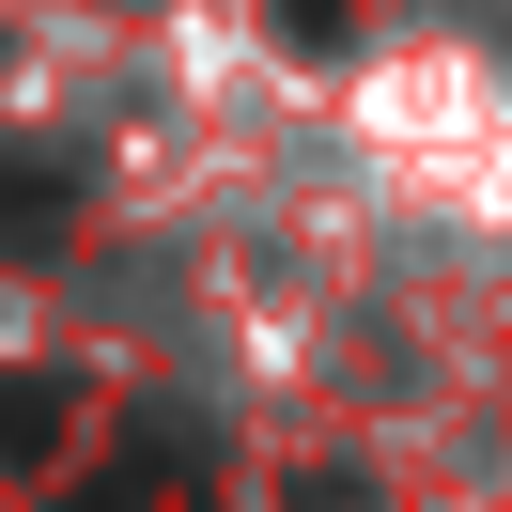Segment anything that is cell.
Returning <instances> with one entry per match:
<instances>
[{
  "mask_svg": "<svg viewBox=\"0 0 512 512\" xmlns=\"http://www.w3.org/2000/svg\"><path fill=\"white\" fill-rule=\"evenodd\" d=\"M78 218V187H63V156H32V140H0V249H47V233Z\"/></svg>",
  "mask_w": 512,
  "mask_h": 512,
  "instance_id": "6da1fadb",
  "label": "cell"
},
{
  "mask_svg": "<svg viewBox=\"0 0 512 512\" xmlns=\"http://www.w3.org/2000/svg\"><path fill=\"white\" fill-rule=\"evenodd\" d=\"M78 512H187V435L156 419V435H140V450H125V466H109Z\"/></svg>",
  "mask_w": 512,
  "mask_h": 512,
  "instance_id": "7a4b0ae2",
  "label": "cell"
},
{
  "mask_svg": "<svg viewBox=\"0 0 512 512\" xmlns=\"http://www.w3.org/2000/svg\"><path fill=\"white\" fill-rule=\"evenodd\" d=\"M63 419H78L63 373H0V466H47V450H63Z\"/></svg>",
  "mask_w": 512,
  "mask_h": 512,
  "instance_id": "3957f363",
  "label": "cell"
},
{
  "mask_svg": "<svg viewBox=\"0 0 512 512\" xmlns=\"http://www.w3.org/2000/svg\"><path fill=\"white\" fill-rule=\"evenodd\" d=\"M280 16H295V32H326V16H342V0H280Z\"/></svg>",
  "mask_w": 512,
  "mask_h": 512,
  "instance_id": "277c9868",
  "label": "cell"
}]
</instances>
